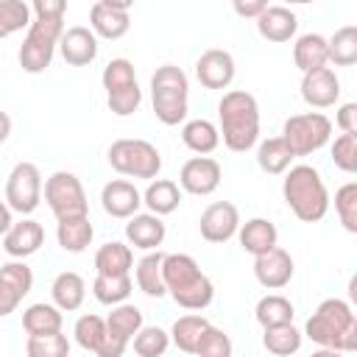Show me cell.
<instances>
[{"instance_id":"6da1fadb","label":"cell","mask_w":357,"mask_h":357,"mask_svg":"<svg viewBox=\"0 0 357 357\" xmlns=\"http://www.w3.org/2000/svg\"><path fill=\"white\" fill-rule=\"evenodd\" d=\"M31 25L28 33L20 45V67L31 75H39L50 67L53 53L59 47V39L64 33V14H67V3L64 0H33L31 3Z\"/></svg>"},{"instance_id":"7a4b0ae2","label":"cell","mask_w":357,"mask_h":357,"mask_svg":"<svg viewBox=\"0 0 357 357\" xmlns=\"http://www.w3.org/2000/svg\"><path fill=\"white\" fill-rule=\"evenodd\" d=\"M218 134L234 153H245L259 142V103L245 89H229L218 100Z\"/></svg>"},{"instance_id":"3957f363","label":"cell","mask_w":357,"mask_h":357,"mask_svg":"<svg viewBox=\"0 0 357 357\" xmlns=\"http://www.w3.org/2000/svg\"><path fill=\"white\" fill-rule=\"evenodd\" d=\"M321 349H335L340 354H351L357 349V315L343 298H324L315 312L307 318L304 332Z\"/></svg>"},{"instance_id":"277c9868","label":"cell","mask_w":357,"mask_h":357,"mask_svg":"<svg viewBox=\"0 0 357 357\" xmlns=\"http://www.w3.org/2000/svg\"><path fill=\"white\" fill-rule=\"evenodd\" d=\"M162 279L167 296L184 310H206L215 298L212 279L198 268L190 254H165Z\"/></svg>"},{"instance_id":"5b68a950","label":"cell","mask_w":357,"mask_h":357,"mask_svg":"<svg viewBox=\"0 0 357 357\" xmlns=\"http://www.w3.org/2000/svg\"><path fill=\"white\" fill-rule=\"evenodd\" d=\"M282 198L301 223H318L329 212V190L312 165H293L282 181Z\"/></svg>"},{"instance_id":"8992f818","label":"cell","mask_w":357,"mask_h":357,"mask_svg":"<svg viewBox=\"0 0 357 357\" xmlns=\"http://www.w3.org/2000/svg\"><path fill=\"white\" fill-rule=\"evenodd\" d=\"M151 103L162 126H178L190 112V81L181 67L162 64L151 75Z\"/></svg>"},{"instance_id":"52a82bcc","label":"cell","mask_w":357,"mask_h":357,"mask_svg":"<svg viewBox=\"0 0 357 357\" xmlns=\"http://www.w3.org/2000/svg\"><path fill=\"white\" fill-rule=\"evenodd\" d=\"M112 170L128 178H156L162 170V153L148 139H114L106 153Z\"/></svg>"},{"instance_id":"ba28073f","label":"cell","mask_w":357,"mask_h":357,"mask_svg":"<svg viewBox=\"0 0 357 357\" xmlns=\"http://www.w3.org/2000/svg\"><path fill=\"white\" fill-rule=\"evenodd\" d=\"M332 137V120L324 112L290 114L282 126V139L293 151V156H310L321 151Z\"/></svg>"},{"instance_id":"9c48e42d","label":"cell","mask_w":357,"mask_h":357,"mask_svg":"<svg viewBox=\"0 0 357 357\" xmlns=\"http://www.w3.org/2000/svg\"><path fill=\"white\" fill-rule=\"evenodd\" d=\"M45 201L50 206V212L56 215V220H67V218H84L89 215V201L84 192V184L75 173L70 170H56L45 178L42 184Z\"/></svg>"},{"instance_id":"30bf717a","label":"cell","mask_w":357,"mask_h":357,"mask_svg":"<svg viewBox=\"0 0 357 357\" xmlns=\"http://www.w3.org/2000/svg\"><path fill=\"white\" fill-rule=\"evenodd\" d=\"M42 201V173L33 162H17L6 178V204L11 212L31 215Z\"/></svg>"},{"instance_id":"8fae6325","label":"cell","mask_w":357,"mask_h":357,"mask_svg":"<svg viewBox=\"0 0 357 357\" xmlns=\"http://www.w3.org/2000/svg\"><path fill=\"white\" fill-rule=\"evenodd\" d=\"M131 3L126 0H98L89 8V31L100 39H123L131 28V17H128Z\"/></svg>"},{"instance_id":"7c38bea8","label":"cell","mask_w":357,"mask_h":357,"mask_svg":"<svg viewBox=\"0 0 357 357\" xmlns=\"http://www.w3.org/2000/svg\"><path fill=\"white\" fill-rule=\"evenodd\" d=\"M223 170L220 162L212 156H192L181 165L178 173V190L190 192V195H212L220 187Z\"/></svg>"},{"instance_id":"4fadbf2b","label":"cell","mask_w":357,"mask_h":357,"mask_svg":"<svg viewBox=\"0 0 357 357\" xmlns=\"http://www.w3.org/2000/svg\"><path fill=\"white\" fill-rule=\"evenodd\" d=\"M198 229L206 243H215V245L229 243L240 229V209L231 201H215L201 212Z\"/></svg>"},{"instance_id":"5bb4252c","label":"cell","mask_w":357,"mask_h":357,"mask_svg":"<svg viewBox=\"0 0 357 357\" xmlns=\"http://www.w3.org/2000/svg\"><path fill=\"white\" fill-rule=\"evenodd\" d=\"M234 73H237L234 56L229 50H220V47L201 53L195 61V78L206 89H229L234 81Z\"/></svg>"},{"instance_id":"9a60e30c","label":"cell","mask_w":357,"mask_h":357,"mask_svg":"<svg viewBox=\"0 0 357 357\" xmlns=\"http://www.w3.org/2000/svg\"><path fill=\"white\" fill-rule=\"evenodd\" d=\"M293 257L284 248H271L259 257H254V276L265 290H282L293 279Z\"/></svg>"},{"instance_id":"2e32d148","label":"cell","mask_w":357,"mask_h":357,"mask_svg":"<svg viewBox=\"0 0 357 357\" xmlns=\"http://www.w3.org/2000/svg\"><path fill=\"white\" fill-rule=\"evenodd\" d=\"M301 98L312 109H329L340 100V78L332 67H321L312 73H304L301 78Z\"/></svg>"},{"instance_id":"e0dca14e","label":"cell","mask_w":357,"mask_h":357,"mask_svg":"<svg viewBox=\"0 0 357 357\" xmlns=\"http://www.w3.org/2000/svg\"><path fill=\"white\" fill-rule=\"evenodd\" d=\"M100 206H103L106 215L120 218V220H128V218H134L139 212L142 192L131 181H126V178H112L100 190Z\"/></svg>"},{"instance_id":"ac0fdd59","label":"cell","mask_w":357,"mask_h":357,"mask_svg":"<svg viewBox=\"0 0 357 357\" xmlns=\"http://www.w3.org/2000/svg\"><path fill=\"white\" fill-rule=\"evenodd\" d=\"M59 50L70 67H86L98 59V36L84 25H73L61 33Z\"/></svg>"},{"instance_id":"d6986e66","label":"cell","mask_w":357,"mask_h":357,"mask_svg":"<svg viewBox=\"0 0 357 357\" xmlns=\"http://www.w3.org/2000/svg\"><path fill=\"white\" fill-rule=\"evenodd\" d=\"M42 243H45V229L33 218H22L3 234V251L11 259H25V257L36 254L42 248Z\"/></svg>"},{"instance_id":"ffe728a7","label":"cell","mask_w":357,"mask_h":357,"mask_svg":"<svg viewBox=\"0 0 357 357\" xmlns=\"http://www.w3.org/2000/svg\"><path fill=\"white\" fill-rule=\"evenodd\" d=\"M165 234H167V229H165L162 218H156L151 212H137L126 223V240H128V245L142 248V251H159V245L165 243Z\"/></svg>"},{"instance_id":"44dd1931","label":"cell","mask_w":357,"mask_h":357,"mask_svg":"<svg viewBox=\"0 0 357 357\" xmlns=\"http://www.w3.org/2000/svg\"><path fill=\"white\" fill-rule=\"evenodd\" d=\"M257 31L268 42H276V45L290 42L296 36V31H298V17L284 6H268L257 17Z\"/></svg>"},{"instance_id":"7402d4cb","label":"cell","mask_w":357,"mask_h":357,"mask_svg":"<svg viewBox=\"0 0 357 357\" xmlns=\"http://www.w3.org/2000/svg\"><path fill=\"white\" fill-rule=\"evenodd\" d=\"M134 268V251L128 243L109 240L95 251V271L98 276H128Z\"/></svg>"},{"instance_id":"603a6c76","label":"cell","mask_w":357,"mask_h":357,"mask_svg":"<svg viewBox=\"0 0 357 357\" xmlns=\"http://www.w3.org/2000/svg\"><path fill=\"white\" fill-rule=\"evenodd\" d=\"M237 240H240L243 251L259 257V254L276 248L279 231H276V226H273L268 218H251V220L240 223V229H237Z\"/></svg>"},{"instance_id":"cb8c5ba5","label":"cell","mask_w":357,"mask_h":357,"mask_svg":"<svg viewBox=\"0 0 357 357\" xmlns=\"http://www.w3.org/2000/svg\"><path fill=\"white\" fill-rule=\"evenodd\" d=\"M50 296L61 312H75L86 298V282L75 271H61L50 284Z\"/></svg>"},{"instance_id":"d4e9b609","label":"cell","mask_w":357,"mask_h":357,"mask_svg":"<svg viewBox=\"0 0 357 357\" xmlns=\"http://www.w3.org/2000/svg\"><path fill=\"white\" fill-rule=\"evenodd\" d=\"M293 61L301 70V75L326 67L329 64L326 36H321V33H301L296 39V45H293Z\"/></svg>"},{"instance_id":"484cf974","label":"cell","mask_w":357,"mask_h":357,"mask_svg":"<svg viewBox=\"0 0 357 357\" xmlns=\"http://www.w3.org/2000/svg\"><path fill=\"white\" fill-rule=\"evenodd\" d=\"M142 204L148 206L151 215L165 218V215H170V212L178 209V204H181V190H178V184L170 181V178H153V181L145 187V192H142Z\"/></svg>"},{"instance_id":"4316f807","label":"cell","mask_w":357,"mask_h":357,"mask_svg":"<svg viewBox=\"0 0 357 357\" xmlns=\"http://www.w3.org/2000/svg\"><path fill=\"white\" fill-rule=\"evenodd\" d=\"M92 237H95V229H92L89 215H84V218H67V220H59L56 223V240L70 254L86 251L89 243H92Z\"/></svg>"},{"instance_id":"83f0119b","label":"cell","mask_w":357,"mask_h":357,"mask_svg":"<svg viewBox=\"0 0 357 357\" xmlns=\"http://www.w3.org/2000/svg\"><path fill=\"white\" fill-rule=\"evenodd\" d=\"M293 151L287 148V142L282 137H271V139H262L259 148H257V165L262 173L268 176H282L293 167Z\"/></svg>"},{"instance_id":"f1b7e54d","label":"cell","mask_w":357,"mask_h":357,"mask_svg":"<svg viewBox=\"0 0 357 357\" xmlns=\"http://www.w3.org/2000/svg\"><path fill=\"white\" fill-rule=\"evenodd\" d=\"M162 259H165L162 251H148V254L137 262V268H134V282H137V287H139L145 296H151V298L167 296L165 279H162Z\"/></svg>"},{"instance_id":"f546056e","label":"cell","mask_w":357,"mask_h":357,"mask_svg":"<svg viewBox=\"0 0 357 357\" xmlns=\"http://www.w3.org/2000/svg\"><path fill=\"white\" fill-rule=\"evenodd\" d=\"M103 321H106V332L114 335V337H120V340H126V343H131L134 335L145 326L142 310H139L137 304H128V301L112 307V312H109Z\"/></svg>"},{"instance_id":"4dcf8cb0","label":"cell","mask_w":357,"mask_h":357,"mask_svg":"<svg viewBox=\"0 0 357 357\" xmlns=\"http://www.w3.org/2000/svg\"><path fill=\"white\" fill-rule=\"evenodd\" d=\"M293 315H296V307L287 296L282 293H271V296H262L254 307V318L262 329H271V326H282V324H293Z\"/></svg>"},{"instance_id":"1f68e13d","label":"cell","mask_w":357,"mask_h":357,"mask_svg":"<svg viewBox=\"0 0 357 357\" xmlns=\"http://www.w3.org/2000/svg\"><path fill=\"white\" fill-rule=\"evenodd\" d=\"M181 142H184L192 153L206 156V153H212V151L220 145V134H218V126H215V123L198 117V120H187V123L181 126Z\"/></svg>"},{"instance_id":"d6a6232c","label":"cell","mask_w":357,"mask_h":357,"mask_svg":"<svg viewBox=\"0 0 357 357\" xmlns=\"http://www.w3.org/2000/svg\"><path fill=\"white\" fill-rule=\"evenodd\" d=\"M61 310L56 304H45V301H36L31 307H25L22 312V329L28 335H53V332H61Z\"/></svg>"},{"instance_id":"836d02e7","label":"cell","mask_w":357,"mask_h":357,"mask_svg":"<svg viewBox=\"0 0 357 357\" xmlns=\"http://www.w3.org/2000/svg\"><path fill=\"white\" fill-rule=\"evenodd\" d=\"M209 329V321L204 315H181L176 318V324L170 326V343L184 351V354H195L198 343H201V335Z\"/></svg>"},{"instance_id":"e575fe53","label":"cell","mask_w":357,"mask_h":357,"mask_svg":"<svg viewBox=\"0 0 357 357\" xmlns=\"http://www.w3.org/2000/svg\"><path fill=\"white\" fill-rule=\"evenodd\" d=\"M326 53L335 67H351L357 61V28L343 25L326 39Z\"/></svg>"},{"instance_id":"d590c367","label":"cell","mask_w":357,"mask_h":357,"mask_svg":"<svg viewBox=\"0 0 357 357\" xmlns=\"http://www.w3.org/2000/svg\"><path fill=\"white\" fill-rule=\"evenodd\" d=\"M304 343V335L293 326V324H282V326H271V329H262V346L276 354V357H290L301 349Z\"/></svg>"},{"instance_id":"8d00e7d4","label":"cell","mask_w":357,"mask_h":357,"mask_svg":"<svg viewBox=\"0 0 357 357\" xmlns=\"http://www.w3.org/2000/svg\"><path fill=\"white\" fill-rule=\"evenodd\" d=\"M131 290H134L131 273L128 276H95V282H92V296L106 307H117V304L128 301Z\"/></svg>"},{"instance_id":"74e56055","label":"cell","mask_w":357,"mask_h":357,"mask_svg":"<svg viewBox=\"0 0 357 357\" xmlns=\"http://www.w3.org/2000/svg\"><path fill=\"white\" fill-rule=\"evenodd\" d=\"M31 20L33 14L25 0H0V39H8L17 31L28 28Z\"/></svg>"},{"instance_id":"f35d334b","label":"cell","mask_w":357,"mask_h":357,"mask_svg":"<svg viewBox=\"0 0 357 357\" xmlns=\"http://www.w3.org/2000/svg\"><path fill=\"white\" fill-rule=\"evenodd\" d=\"M28 357H70V340L64 332L53 335H28L25 340Z\"/></svg>"},{"instance_id":"ab89813d","label":"cell","mask_w":357,"mask_h":357,"mask_svg":"<svg viewBox=\"0 0 357 357\" xmlns=\"http://www.w3.org/2000/svg\"><path fill=\"white\" fill-rule=\"evenodd\" d=\"M73 335H75V343L84 351H92L95 354L98 346H100V340H103V335H106V321L100 315H95V312H86V315H81L75 321Z\"/></svg>"},{"instance_id":"60d3db41","label":"cell","mask_w":357,"mask_h":357,"mask_svg":"<svg viewBox=\"0 0 357 357\" xmlns=\"http://www.w3.org/2000/svg\"><path fill=\"white\" fill-rule=\"evenodd\" d=\"M335 212L337 220L349 234H357V181H346L335 192Z\"/></svg>"},{"instance_id":"b9f144b4","label":"cell","mask_w":357,"mask_h":357,"mask_svg":"<svg viewBox=\"0 0 357 357\" xmlns=\"http://www.w3.org/2000/svg\"><path fill=\"white\" fill-rule=\"evenodd\" d=\"M131 343L139 357H162L170 349V335L162 326H142Z\"/></svg>"},{"instance_id":"7bdbcfd3","label":"cell","mask_w":357,"mask_h":357,"mask_svg":"<svg viewBox=\"0 0 357 357\" xmlns=\"http://www.w3.org/2000/svg\"><path fill=\"white\" fill-rule=\"evenodd\" d=\"M100 84L109 92H120L126 86H134L137 84V75H134V64L128 59H112L106 67H103V75H100Z\"/></svg>"},{"instance_id":"ee69618b","label":"cell","mask_w":357,"mask_h":357,"mask_svg":"<svg viewBox=\"0 0 357 357\" xmlns=\"http://www.w3.org/2000/svg\"><path fill=\"white\" fill-rule=\"evenodd\" d=\"M231 351H234L231 337L223 329H218V326L209 324V329L201 335V343L195 349V357H231Z\"/></svg>"},{"instance_id":"f6af8a7d","label":"cell","mask_w":357,"mask_h":357,"mask_svg":"<svg viewBox=\"0 0 357 357\" xmlns=\"http://www.w3.org/2000/svg\"><path fill=\"white\" fill-rule=\"evenodd\" d=\"M0 279L8 284V287H14L22 298L31 293V287H33V271L25 265V259H11V262H6V265H0Z\"/></svg>"},{"instance_id":"bcb514c9","label":"cell","mask_w":357,"mask_h":357,"mask_svg":"<svg viewBox=\"0 0 357 357\" xmlns=\"http://www.w3.org/2000/svg\"><path fill=\"white\" fill-rule=\"evenodd\" d=\"M332 162L343 173L357 170V134H340L332 142Z\"/></svg>"},{"instance_id":"7dc6e473","label":"cell","mask_w":357,"mask_h":357,"mask_svg":"<svg viewBox=\"0 0 357 357\" xmlns=\"http://www.w3.org/2000/svg\"><path fill=\"white\" fill-rule=\"evenodd\" d=\"M139 103H142V89H139V84L106 95V106H109V112L117 114V117H128V114H134V112L139 109Z\"/></svg>"},{"instance_id":"c3c4849f","label":"cell","mask_w":357,"mask_h":357,"mask_svg":"<svg viewBox=\"0 0 357 357\" xmlns=\"http://www.w3.org/2000/svg\"><path fill=\"white\" fill-rule=\"evenodd\" d=\"M335 126L340 134H357V103H343L335 114Z\"/></svg>"},{"instance_id":"681fc988","label":"cell","mask_w":357,"mask_h":357,"mask_svg":"<svg viewBox=\"0 0 357 357\" xmlns=\"http://www.w3.org/2000/svg\"><path fill=\"white\" fill-rule=\"evenodd\" d=\"M20 301H22V296H20L14 287H8V284L0 279V318L11 315V312L20 307Z\"/></svg>"},{"instance_id":"f907efd6","label":"cell","mask_w":357,"mask_h":357,"mask_svg":"<svg viewBox=\"0 0 357 357\" xmlns=\"http://www.w3.org/2000/svg\"><path fill=\"white\" fill-rule=\"evenodd\" d=\"M231 8H234V14H240V17H251V20H257V17L268 8V3H265V0H234Z\"/></svg>"},{"instance_id":"816d5d0a","label":"cell","mask_w":357,"mask_h":357,"mask_svg":"<svg viewBox=\"0 0 357 357\" xmlns=\"http://www.w3.org/2000/svg\"><path fill=\"white\" fill-rule=\"evenodd\" d=\"M14 226V218H11V209H8V204L6 201H0V237L8 231Z\"/></svg>"},{"instance_id":"f5cc1de1","label":"cell","mask_w":357,"mask_h":357,"mask_svg":"<svg viewBox=\"0 0 357 357\" xmlns=\"http://www.w3.org/2000/svg\"><path fill=\"white\" fill-rule=\"evenodd\" d=\"M8 137H11V117L0 109V145H3Z\"/></svg>"},{"instance_id":"db71d44e","label":"cell","mask_w":357,"mask_h":357,"mask_svg":"<svg viewBox=\"0 0 357 357\" xmlns=\"http://www.w3.org/2000/svg\"><path fill=\"white\" fill-rule=\"evenodd\" d=\"M310 357H346V354H340V351H335V349H318V351H312Z\"/></svg>"}]
</instances>
